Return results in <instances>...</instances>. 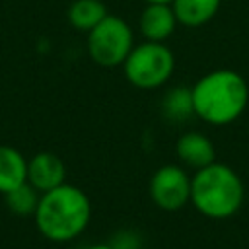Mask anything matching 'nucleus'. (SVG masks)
Listing matches in <instances>:
<instances>
[{"label": "nucleus", "mask_w": 249, "mask_h": 249, "mask_svg": "<svg viewBox=\"0 0 249 249\" xmlns=\"http://www.w3.org/2000/svg\"><path fill=\"white\" fill-rule=\"evenodd\" d=\"M243 181L228 163L214 161L191 175V204L204 218H231L243 206Z\"/></svg>", "instance_id": "obj_3"}, {"label": "nucleus", "mask_w": 249, "mask_h": 249, "mask_svg": "<svg viewBox=\"0 0 249 249\" xmlns=\"http://www.w3.org/2000/svg\"><path fill=\"white\" fill-rule=\"evenodd\" d=\"M222 0H173L171 8L177 23L185 27H200L214 19Z\"/></svg>", "instance_id": "obj_11"}, {"label": "nucleus", "mask_w": 249, "mask_h": 249, "mask_svg": "<svg viewBox=\"0 0 249 249\" xmlns=\"http://www.w3.org/2000/svg\"><path fill=\"white\" fill-rule=\"evenodd\" d=\"M39 198H41V193L31 187L27 181L16 189H12L10 193L4 195V200H6V206L16 214V216H33L35 210H37V204H39Z\"/></svg>", "instance_id": "obj_14"}, {"label": "nucleus", "mask_w": 249, "mask_h": 249, "mask_svg": "<svg viewBox=\"0 0 249 249\" xmlns=\"http://www.w3.org/2000/svg\"><path fill=\"white\" fill-rule=\"evenodd\" d=\"M134 45L132 27L113 14H107V18L88 33V54L103 68L123 66Z\"/></svg>", "instance_id": "obj_5"}, {"label": "nucleus", "mask_w": 249, "mask_h": 249, "mask_svg": "<svg viewBox=\"0 0 249 249\" xmlns=\"http://www.w3.org/2000/svg\"><path fill=\"white\" fill-rule=\"evenodd\" d=\"M161 113L167 121H185L195 115L191 88L175 86L161 99Z\"/></svg>", "instance_id": "obj_13"}, {"label": "nucleus", "mask_w": 249, "mask_h": 249, "mask_svg": "<svg viewBox=\"0 0 249 249\" xmlns=\"http://www.w3.org/2000/svg\"><path fill=\"white\" fill-rule=\"evenodd\" d=\"M175 27L177 18L171 4H146L138 18V29L144 41L165 43L173 35Z\"/></svg>", "instance_id": "obj_9"}, {"label": "nucleus", "mask_w": 249, "mask_h": 249, "mask_svg": "<svg viewBox=\"0 0 249 249\" xmlns=\"http://www.w3.org/2000/svg\"><path fill=\"white\" fill-rule=\"evenodd\" d=\"M27 181V160L14 146L0 144V193L6 195L12 189Z\"/></svg>", "instance_id": "obj_10"}, {"label": "nucleus", "mask_w": 249, "mask_h": 249, "mask_svg": "<svg viewBox=\"0 0 249 249\" xmlns=\"http://www.w3.org/2000/svg\"><path fill=\"white\" fill-rule=\"evenodd\" d=\"M195 117L208 124L224 126L237 121L249 103L245 78L230 68H218L195 82L191 88Z\"/></svg>", "instance_id": "obj_1"}, {"label": "nucleus", "mask_w": 249, "mask_h": 249, "mask_svg": "<svg viewBox=\"0 0 249 249\" xmlns=\"http://www.w3.org/2000/svg\"><path fill=\"white\" fill-rule=\"evenodd\" d=\"M150 200L165 212H177L191 202V175L187 167L165 163L154 171L148 183Z\"/></svg>", "instance_id": "obj_6"}, {"label": "nucleus", "mask_w": 249, "mask_h": 249, "mask_svg": "<svg viewBox=\"0 0 249 249\" xmlns=\"http://www.w3.org/2000/svg\"><path fill=\"white\" fill-rule=\"evenodd\" d=\"M27 183L41 195L66 183V165L53 152H39L27 160Z\"/></svg>", "instance_id": "obj_7"}, {"label": "nucleus", "mask_w": 249, "mask_h": 249, "mask_svg": "<svg viewBox=\"0 0 249 249\" xmlns=\"http://www.w3.org/2000/svg\"><path fill=\"white\" fill-rule=\"evenodd\" d=\"M146 4H171L173 0H144Z\"/></svg>", "instance_id": "obj_17"}, {"label": "nucleus", "mask_w": 249, "mask_h": 249, "mask_svg": "<svg viewBox=\"0 0 249 249\" xmlns=\"http://www.w3.org/2000/svg\"><path fill=\"white\" fill-rule=\"evenodd\" d=\"M124 78L138 89H156L169 82L175 70V54L165 43L142 41L134 45L124 64Z\"/></svg>", "instance_id": "obj_4"}, {"label": "nucleus", "mask_w": 249, "mask_h": 249, "mask_svg": "<svg viewBox=\"0 0 249 249\" xmlns=\"http://www.w3.org/2000/svg\"><path fill=\"white\" fill-rule=\"evenodd\" d=\"M175 152H177V158H179L181 165L189 167V169H195V171H198V169L216 161V148H214L212 140L206 134L198 132V130L183 132L177 138Z\"/></svg>", "instance_id": "obj_8"}, {"label": "nucleus", "mask_w": 249, "mask_h": 249, "mask_svg": "<svg viewBox=\"0 0 249 249\" xmlns=\"http://www.w3.org/2000/svg\"><path fill=\"white\" fill-rule=\"evenodd\" d=\"M66 16L74 29L89 33L97 23L107 18V8L101 0H74Z\"/></svg>", "instance_id": "obj_12"}, {"label": "nucleus", "mask_w": 249, "mask_h": 249, "mask_svg": "<svg viewBox=\"0 0 249 249\" xmlns=\"http://www.w3.org/2000/svg\"><path fill=\"white\" fill-rule=\"evenodd\" d=\"M86 249H115L111 243H93V245H88Z\"/></svg>", "instance_id": "obj_16"}, {"label": "nucleus", "mask_w": 249, "mask_h": 249, "mask_svg": "<svg viewBox=\"0 0 249 249\" xmlns=\"http://www.w3.org/2000/svg\"><path fill=\"white\" fill-rule=\"evenodd\" d=\"M33 218L45 239L66 243L86 231L91 220V202L80 187L62 183L41 195Z\"/></svg>", "instance_id": "obj_2"}, {"label": "nucleus", "mask_w": 249, "mask_h": 249, "mask_svg": "<svg viewBox=\"0 0 249 249\" xmlns=\"http://www.w3.org/2000/svg\"><path fill=\"white\" fill-rule=\"evenodd\" d=\"M115 249H140V245H142V241H140V237L134 233V231H130V230H123V231H119L115 237H113V241H109Z\"/></svg>", "instance_id": "obj_15"}]
</instances>
